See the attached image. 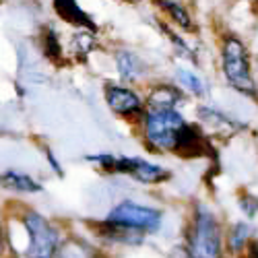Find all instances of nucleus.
<instances>
[{
  "instance_id": "1",
  "label": "nucleus",
  "mask_w": 258,
  "mask_h": 258,
  "mask_svg": "<svg viewBox=\"0 0 258 258\" xmlns=\"http://www.w3.org/2000/svg\"><path fill=\"white\" fill-rule=\"evenodd\" d=\"M190 252L197 258H219L221 256V231L211 209L197 207L195 221L190 231Z\"/></svg>"
},
{
  "instance_id": "2",
  "label": "nucleus",
  "mask_w": 258,
  "mask_h": 258,
  "mask_svg": "<svg viewBox=\"0 0 258 258\" xmlns=\"http://www.w3.org/2000/svg\"><path fill=\"white\" fill-rule=\"evenodd\" d=\"M223 73L233 89H238L240 93H246L250 97L256 95V85L252 81L246 48L235 37H227L223 41Z\"/></svg>"
},
{
  "instance_id": "3",
  "label": "nucleus",
  "mask_w": 258,
  "mask_h": 258,
  "mask_svg": "<svg viewBox=\"0 0 258 258\" xmlns=\"http://www.w3.org/2000/svg\"><path fill=\"white\" fill-rule=\"evenodd\" d=\"M184 124L186 122L176 107H153L147 114V141L153 147L174 151Z\"/></svg>"
},
{
  "instance_id": "4",
  "label": "nucleus",
  "mask_w": 258,
  "mask_h": 258,
  "mask_svg": "<svg viewBox=\"0 0 258 258\" xmlns=\"http://www.w3.org/2000/svg\"><path fill=\"white\" fill-rule=\"evenodd\" d=\"M23 225L29 235V246L25 250V256L27 258H56L60 238L54 225L35 211H27L23 215Z\"/></svg>"
},
{
  "instance_id": "5",
  "label": "nucleus",
  "mask_w": 258,
  "mask_h": 258,
  "mask_svg": "<svg viewBox=\"0 0 258 258\" xmlns=\"http://www.w3.org/2000/svg\"><path fill=\"white\" fill-rule=\"evenodd\" d=\"M89 161H97L101 163L105 169L110 171H120V174H128L133 176L135 180L139 182H145V184H153V182H161L165 180L169 174L159 167V165H153L145 159H137V157H112V155H89L87 157Z\"/></svg>"
},
{
  "instance_id": "6",
  "label": "nucleus",
  "mask_w": 258,
  "mask_h": 258,
  "mask_svg": "<svg viewBox=\"0 0 258 258\" xmlns=\"http://www.w3.org/2000/svg\"><path fill=\"white\" fill-rule=\"evenodd\" d=\"M107 221L120 223L126 227H135L141 231H155L161 225V213L151 207H143L133 201H124L110 211Z\"/></svg>"
},
{
  "instance_id": "7",
  "label": "nucleus",
  "mask_w": 258,
  "mask_h": 258,
  "mask_svg": "<svg viewBox=\"0 0 258 258\" xmlns=\"http://www.w3.org/2000/svg\"><path fill=\"white\" fill-rule=\"evenodd\" d=\"M207 147H209V143L205 141V135L201 133V128L184 124V128L178 135L174 151H178L182 155H188V157H201V155L209 153Z\"/></svg>"
},
{
  "instance_id": "8",
  "label": "nucleus",
  "mask_w": 258,
  "mask_h": 258,
  "mask_svg": "<svg viewBox=\"0 0 258 258\" xmlns=\"http://www.w3.org/2000/svg\"><path fill=\"white\" fill-rule=\"evenodd\" d=\"M105 101L110 105V110L120 116L141 110V99L137 97V93H133L126 87H116V85H110L105 89Z\"/></svg>"
},
{
  "instance_id": "9",
  "label": "nucleus",
  "mask_w": 258,
  "mask_h": 258,
  "mask_svg": "<svg viewBox=\"0 0 258 258\" xmlns=\"http://www.w3.org/2000/svg\"><path fill=\"white\" fill-rule=\"evenodd\" d=\"M52 3H54L56 13L64 21H67V23L77 25V27H87V29H93L95 31V23L87 17V13H85L77 5V0H52Z\"/></svg>"
},
{
  "instance_id": "10",
  "label": "nucleus",
  "mask_w": 258,
  "mask_h": 258,
  "mask_svg": "<svg viewBox=\"0 0 258 258\" xmlns=\"http://www.w3.org/2000/svg\"><path fill=\"white\" fill-rule=\"evenodd\" d=\"M0 186L15 190V192H39L41 190V186L31 176L21 174V171H5L0 176Z\"/></svg>"
},
{
  "instance_id": "11",
  "label": "nucleus",
  "mask_w": 258,
  "mask_h": 258,
  "mask_svg": "<svg viewBox=\"0 0 258 258\" xmlns=\"http://www.w3.org/2000/svg\"><path fill=\"white\" fill-rule=\"evenodd\" d=\"M56 258H95V250L87 242L71 238L58 246Z\"/></svg>"
},
{
  "instance_id": "12",
  "label": "nucleus",
  "mask_w": 258,
  "mask_h": 258,
  "mask_svg": "<svg viewBox=\"0 0 258 258\" xmlns=\"http://www.w3.org/2000/svg\"><path fill=\"white\" fill-rule=\"evenodd\" d=\"M116 62H118L120 77L124 81H135L143 73V62L133 52H120L118 58H116Z\"/></svg>"
},
{
  "instance_id": "13",
  "label": "nucleus",
  "mask_w": 258,
  "mask_h": 258,
  "mask_svg": "<svg viewBox=\"0 0 258 258\" xmlns=\"http://www.w3.org/2000/svg\"><path fill=\"white\" fill-rule=\"evenodd\" d=\"M178 101H182V95L174 87H159L151 93L153 107H176Z\"/></svg>"
},
{
  "instance_id": "14",
  "label": "nucleus",
  "mask_w": 258,
  "mask_h": 258,
  "mask_svg": "<svg viewBox=\"0 0 258 258\" xmlns=\"http://www.w3.org/2000/svg\"><path fill=\"white\" fill-rule=\"evenodd\" d=\"M250 233H252V225H248V223H235L231 233H229V248L233 252H240L246 246Z\"/></svg>"
},
{
  "instance_id": "15",
  "label": "nucleus",
  "mask_w": 258,
  "mask_h": 258,
  "mask_svg": "<svg viewBox=\"0 0 258 258\" xmlns=\"http://www.w3.org/2000/svg\"><path fill=\"white\" fill-rule=\"evenodd\" d=\"M178 79L182 81L184 87H188L195 95H203V93H205V85L201 83V79H199L197 75H192V73L180 69V71H178Z\"/></svg>"
},
{
  "instance_id": "16",
  "label": "nucleus",
  "mask_w": 258,
  "mask_h": 258,
  "mask_svg": "<svg viewBox=\"0 0 258 258\" xmlns=\"http://www.w3.org/2000/svg\"><path fill=\"white\" fill-rule=\"evenodd\" d=\"M41 39H44V52L50 60H58L60 56V44H58V37L52 29H46L41 33Z\"/></svg>"
},
{
  "instance_id": "17",
  "label": "nucleus",
  "mask_w": 258,
  "mask_h": 258,
  "mask_svg": "<svg viewBox=\"0 0 258 258\" xmlns=\"http://www.w3.org/2000/svg\"><path fill=\"white\" fill-rule=\"evenodd\" d=\"M240 207L248 217H254V215L258 213V199L252 197V195H244V197H240Z\"/></svg>"
},
{
  "instance_id": "18",
  "label": "nucleus",
  "mask_w": 258,
  "mask_h": 258,
  "mask_svg": "<svg viewBox=\"0 0 258 258\" xmlns=\"http://www.w3.org/2000/svg\"><path fill=\"white\" fill-rule=\"evenodd\" d=\"M163 7H165V9H169L171 13H174V19H178V21H180V25H184V27H188V25H190V21H188L186 13H184L180 7L171 5V3H163Z\"/></svg>"
},
{
  "instance_id": "19",
  "label": "nucleus",
  "mask_w": 258,
  "mask_h": 258,
  "mask_svg": "<svg viewBox=\"0 0 258 258\" xmlns=\"http://www.w3.org/2000/svg\"><path fill=\"white\" fill-rule=\"evenodd\" d=\"M248 258H258V240L248 244Z\"/></svg>"
},
{
  "instance_id": "20",
  "label": "nucleus",
  "mask_w": 258,
  "mask_h": 258,
  "mask_svg": "<svg viewBox=\"0 0 258 258\" xmlns=\"http://www.w3.org/2000/svg\"><path fill=\"white\" fill-rule=\"evenodd\" d=\"M5 250V231H3V225H0V254Z\"/></svg>"
}]
</instances>
